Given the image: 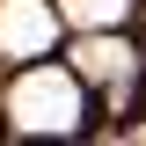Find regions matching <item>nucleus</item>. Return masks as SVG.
<instances>
[{"instance_id":"2","label":"nucleus","mask_w":146,"mask_h":146,"mask_svg":"<svg viewBox=\"0 0 146 146\" xmlns=\"http://www.w3.org/2000/svg\"><path fill=\"white\" fill-rule=\"evenodd\" d=\"M66 36V15H58V0H0V58H51V44Z\"/></svg>"},{"instance_id":"3","label":"nucleus","mask_w":146,"mask_h":146,"mask_svg":"<svg viewBox=\"0 0 146 146\" xmlns=\"http://www.w3.org/2000/svg\"><path fill=\"white\" fill-rule=\"evenodd\" d=\"M139 66H146V51L124 29H73V73L88 88H131Z\"/></svg>"},{"instance_id":"1","label":"nucleus","mask_w":146,"mask_h":146,"mask_svg":"<svg viewBox=\"0 0 146 146\" xmlns=\"http://www.w3.org/2000/svg\"><path fill=\"white\" fill-rule=\"evenodd\" d=\"M0 117H7V131H80L88 124V80L66 66H51V58H29V66H15V80H7V95H0Z\"/></svg>"},{"instance_id":"4","label":"nucleus","mask_w":146,"mask_h":146,"mask_svg":"<svg viewBox=\"0 0 146 146\" xmlns=\"http://www.w3.org/2000/svg\"><path fill=\"white\" fill-rule=\"evenodd\" d=\"M131 7H139V0H58L66 29H124Z\"/></svg>"}]
</instances>
